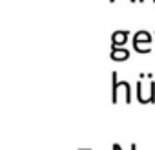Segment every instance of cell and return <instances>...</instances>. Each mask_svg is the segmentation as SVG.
Listing matches in <instances>:
<instances>
[{"mask_svg":"<svg viewBox=\"0 0 155 150\" xmlns=\"http://www.w3.org/2000/svg\"><path fill=\"white\" fill-rule=\"evenodd\" d=\"M130 31L128 29H117V31H113L111 33V46H126V42H128V39H130Z\"/></svg>","mask_w":155,"mask_h":150,"instance_id":"5b68a950","label":"cell"},{"mask_svg":"<svg viewBox=\"0 0 155 150\" xmlns=\"http://www.w3.org/2000/svg\"><path fill=\"white\" fill-rule=\"evenodd\" d=\"M146 73H139V81L135 84V97L140 104H155V81L150 79L148 86H144Z\"/></svg>","mask_w":155,"mask_h":150,"instance_id":"6da1fadb","label":"cell"},{"mask_svg":"<svg viewBox=\"0 0 155 150\" xmlns=\"http://www.w3.org/2000/svg\"><path fill=\"white\" fill-rule=\"evenodd\" d=\"M117 75H119L117 71H111V103L113 104L119 103V90L124 88V94H126L124 101L126 104H131V84L128 81H119Z\"/></svg>","mask_w":155,"mask_h":150,"instance_id":"3957f363","label":"cell"},{"mask_svg":"<svg viewBox=\"0 0 155 150\" xmlns=\"http://www.w3.org/2000/svg\"><path fill=\"white\" fill-rule=\"evenodd\" d=\"M111 150H117V148H115V146H113V145H111Z\"/></svg>","mask_w":155,"mask_h":150,"instance_id":"30bf717a","label":"cell"},{"mask_svg":"<svg viewBox=\"0 0 155 150\" xmlns=\"http://www.w3.org/2000/svg\"><path fill=\"white\" fill-rule=\"evenodd\" d=\"M110 2H111V4H113V2H115V0H110ZM131 2H139V0H131Z\"/></svg>","mask_w":155,"mask_h":150,"instance_id":"ba28073f","label":"cell"},{"mask_svg":"<svg viewBox=\"0 0 155 150\" xmlns=\"http://www.w3.org/2000/svg\"><path fill=\"white\" fill-rule=\"evenodd\" d=\"M130 150H137V145H135V143H131V145H130Z\"/></svg>","mask_w":155,"mask_h":150,"instance_id":"8992f818","label":"cell"},{"mask_svg":"<svg viewBox=\"0 0 155 150\" xmlns=\"http://www.w3.org/2000/svg\"><path fill=\"white\" fill-rule=\"evenodd\" d=\"M153 37H155V31H153Z\"/></svg>","mask_w":155,"mask_h":150,"instance_id":"7c38bea8","label":"cell"},{"mask_svg":"<svg viewBox=\"0 0 155 150\" xmlns=\"http://www.w3.org/2000/svg\"><path fill=\"white\" fill-rule=\"evenodd\" d=\"M139 2H140V4H142V2H146V0H139ZM151 2H153V4H155V0H151Z\"/></svg>","mask_w":155,"mask_h":150,"instance_id":"9c48e42d","label":"cell"},{"mask_svg":"<svg viewBox=\"0 0 155 150\" xmlns=\"http://www.w3.org/2000/svg\"><path fill=\"white\" fill-rule=\"evenodd\" d=\"M153 40H155L153 33H150L146 29H139L131 37V48H133V51L142 53V55L144 53H151V42Z\"/></svg>","mask_w":155,"mask_h":150,"instance_id":"7a4b0ae2","label":"cell"},{"mask_svg":"<svg viewBox=\"0 0 155 150\" xmlns=\"http://www.w3.org/2000/svg\"><path fill=\"white\" fill-rule=\"evenodd\" d=\"M130 49L126 46H110V59L115 62H124L130 59Z\"/></svg>","mask_w":155,"mask_h":150,"instance_id":"277c9868","label":"cell"},{"mask_svg":"<svg viewBox=\"0 0 155 150\" xmlns=\"http://www.w3.org/2000/svg\"><path fill=\"white\" fill-rule=\"evenodd\" d=\"M113 146H115V148H117V150H122V146H120V145H119V143H113Z\"/></svg>","mask_w":155,"mask_h":150,"instance_id":"52a82bcc","label":"cell"},{"mask_svg":"<svg viewBox=\"0 0 155 150\" xmlns=\"http://www.w3.org/2000/svg\"><path fill=\"white\" fill-rule=\"evenodd\" d=\"M81 150H91V148H81Z\"/></svg>","mask_w":155,"mask_h":150,"instance_id":"8fae6325","label":"cell"}]
</instances>
